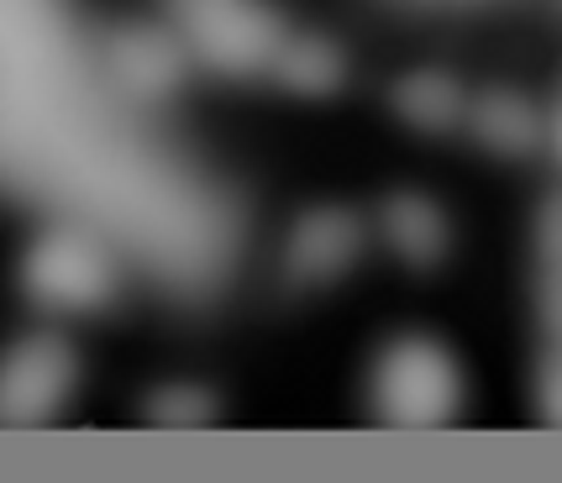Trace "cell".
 Segmentation results:
<instances>
[{"mask_svg":"<svg viewBox=\"0 0 562 483\" xmlns=\"http://www.w3.org/2000/svg\"><path fill=\"white\" fill-rule=\"evenodd\" d=\"M64 379H69V362H64V347L53 341H26L16 347L5 368H0V415H43L64 394Z\"/></svg>","mask_w":562,"mask_h":483,"instance_id":"cell-1","label":"cell"},{"mask_svg":"<svg viewBox=\"0 0 562 483\" xmlns=\"http://www.w3.org/2000/svg\"><path fill=\"white\" fill-rule=\"evenodd\" d=\"M32 290L53 300V305H79V300H90L100 284L95 273V258H90V247L74 237H53L43 242L37 252H32Z\"/></svg>","mask_w":562,"mask_h":483,"instance_id":"cell-2","label":"cell"}]
</instances>
